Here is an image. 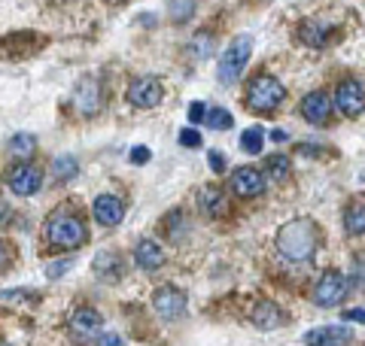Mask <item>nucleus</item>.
Returning <instances> with one entry per match:
<instances>
[{
	"instance_id": "obj_22",
	"label": "nucleus",
	"mask_w": 365,
	"mask_h": 346,
	"mask_svg": "<svg viewBox=\"0 0 365 346\" xmlns=\"http://www.w3.org/2000/svg\"><path fill=\"white\" fill-rule=\"evenodd\" d=\"M198 204H201V210L207 213V216H220L222 213V192L216 189V186H207V189L201 192Z\"/></svg>"
},
{
	"instance_id": "obj_20",
	"label": "nucleus",
	"mask_w": 365,
	"mask_h": 346,
	"mask_svg": "<svg viewBox=\"0 0 365 346\" xmlns=\"http://www.w3.org/2000/svg\"><path fill=\"white\" fill-rule=\"evenodd\" d=\"M95 271L101 280H116L119 271H122V261L119 256H110V252H101V256L95 258Z\"/></svg>"
},
{
	"instance_id": "obj_31",
	"label": "nucleus",
	"mask_w": 365,
	"mask_h": 346,
	"mask_svg": "<svg viewBox=\"0 0 365 346\" xmlns=\"http://www.w3.org/2000/svg\"><path fill=\"white\" fill-rule=\"evenodd\" d=\"M344 322H359V325H365V310L362 307H353V310H344V316H341Z\"/></svg>"
},
{
	"instance_id": "obj_1",
	"label": "nucleus",
	"mask_w": 365,
	"mask_h": 346,
	"mask_svg": "<svg viewBox=\"0 0 365 346\" xmlns=\"http://www.w3.org/2000/svg\"><path fill=\"white\" fill-rule=\"evenodd\" d=\"M277 249L283 258L289 261H307L317 249V228L307 219H292L280 228L277 234Z\"/></svg>"
},
{
	"instance_id": "obj_21",
	"label": "nucleus",
	"mask_w": 365,
	"mask_h": 346,
	"mask_svg": "<svg viewBox=\"0 0 365 346\" xmlns=\"http://www.w3.org/2000/svg\"><path fill=\"white\" fill-rule=\"evenodd\" d=\"M344 228L350 234H365V204H350L344 213Z\"/></svg>"
},
{
	"instance_id": "obj_30",
	"label": "nucleus",
	"mask_w": 365,
	"mask_h": 346,
	"mask_svg": "<svg viewBox=\"0 0 365 346\" xmlns=\"http://www.w3.org/2000/svg\"><path fill=\"white\" fill-rule=\"evenodd\" d=\"M73 261H55V264H49V271H46V276L49 280H58V276H64L67 273V268H71Z\"/></svg>"
},
{
	"instance_id": "obj_8",
	"label": "nucleus",
	"mask_w": 365,
	"mask_h": 346,
	"mask_svg": "<svg viewBox=\"0 0 365 346\" xmlns=\"http://www.w3.org/2000/svg\"><path fill=\"white\" fill-rule=\"evenodd\" d=\"M332 100L341 112L353 119V115H359L365 110V88H362V83H356V79H344V83L338 85Z\"/></svg>"
},
{
	"instance_id": "obj_35",
	"label": "nucleus",
	"mask_w": 365,
	"mask_h": 346,
	"mask_svg": "<svg viewBox=\"0 0 365 346\" xmlns=\"http://www.w3.org/2000/svg\"><path fill=\"white\" fill-rule=\"evenodd\" d=\"M9 258H13V252H9V246L4 243V240H0V271H4L6 264H9Z\"/></svg>"
},
{
	"instance_id": "obj_27",
	"label": "nucleus",
	"mask_w": 365,
	"mask_h": 346,
	"mask_svg": "<svg viewBox=\"0 0 365 346\" xmlns=\"http://www.w3.org/2000/svg\"><path fill=\"white\" fill-rule=\"evenodd\" d=\"M195 13V0H170V19L174 21H186Z\"/></svg>"
},
{
	"instance_id": "obj_37",
	"label": "nucleus",
	"mask_w": 365,
	"mask_h": 346,
	"mask_svg": "<svg viewBox=\"0 0 365 346\" xmlns=\"http://www.w3.org/2000/svg\"><path fill=\"white\" fill-rule=\"evenodd\" d=\"M6 219H9V204H6L4 198H0V225H4Z\"/></svg>"
},
{
	"instance_id": "obj_33",
	"label": "nucleus",
	"mask_w": 365,
	"mask_h": 346,
	"mask_svg": "<svg viewBox=\"0 0 365 346\" xmlns=\"http://www.w3.org/2000/svg\"><path fill=\"white\" fill-rule=\"evenodd\" d=\"M95 346H125V343H122L119 334H101Z\"/></svg>"
},
{
	"instance_id": "obj_16",
	"label": "nucleus",
	"mask_w": 365,
	"mask_h": 346,
	"mask_svg": "<svg viewBox=\"0 0 365 346\" xmlns=\"http://www.w3.org/2000/svg\"><path fill=\"white\" fill-rule=\"evenodd\" d=\"M283 310L277 304H271V301H262L256 310H253V325L262 328V331H274V328H280L283 325Z\"/></svg>"
},
{
	"instance_id": "obj_39",
	"label": "nucleus",
	"mask_w": 365,
	"mask_h": 346,
	"mask_svg": "<svg viewBox=\"0 0 365 346\" xmlns=\"http://www.w3.org/2000/svg\"><path fill=\"white\" fill-rule=\"evenodd\" d=\"M0 346H6V343H0Z\"/></svg>"
},
{
	"instance_id": "obj_12",
	"label": "nucleus",
	"mask_w": 365,
	"mask_h": 346,
	"mask_svg": "<svg viewBox=\"0 0 365 346\" xmlns=\"http://www.w3.org/2000/svg\"><path fill=\"white\" fill-rule=\"evenodd\" d=\"M350 340H353L350 325H319L304 334L307 346H347Z\"/></svg>"
},
{
	"instance_id": "obj_11",
	"label": "nucleus",
	"mask_w": 365,
	"mask_h": 346,
	"mask_svg": "<svg viewBox=\"0 0 365 346\" xmlns=\"http://www.w3.org/2000/svg\"><path fill=\"white\" fill-rule=\"evenodd\" d=\"M335 112V100L326 95V91H311L304 100H302V115L311 125H326L329 119H332Z\"/></svg>"
},
{
	"instance_id": "obj_32",
	"label": "nucleus",
	"mask_w": 365,
	"mask_h": 346,
	"mask_svg": "<svg viewBox=\"0 0 365 346\" xmlns=\"http://www.w3.org/2000/svg\"><path fill=\"white\" fill-rule=\"evenodd\" d=\"M131 161H134V164H146V161H150V149H146V146H134Z\"/></svg>"
},
{
	"instance_id": "obj_36",
	"label": "nucleus",
	"mask_w": 365,
	"mask_h": 346,
	"mask_svg": "<svg viewBox=\"0 0 365 346\" xmlns=\"http://www.w3.org/2000/svg\"><path fill=\"white\" fill-rule=\"evenodd\" d=\"M210 164H213V170H216V173H222L225 161H222V155H220V152H213V155H210Z\"/></svg>"
},
{
	"instance_id": "obj_28",
	"label": "nucleus",
	"mask_w": 365,
	"mask_h": 346,
	"mask_svg": "<svg viewBox=\"0 0 365 346\" xmlns=\"http://www.w3.org/2000/svg\"><path fill=\"white\" fill-rule=\"evenodd\" d=\"M347 285H353V288H365V261H353V273H350Z\"/></svg>"
},
{
	"instance_id": "obj_18",
	"label": "nucleus",
	"mask_w": 365,
	"mask_h": 346,
	"mask_svg": "<svg viewBox=\"0 0 365 346\" xmlns=\"http://www.w3.org/2000/svg\"><path fill=\"white\" fill-rule=\"evenodd\" d=\"M329 31H332V25L329 21H319V19H307V21H302V40L307 43V46H323L326 43V37H329Z\"/></svg>"
},
{
	"instance_id": "obj_15",
	"label": "nucleus",
	"mask_w": 365,
	"mask_h": 346,
	"mask_svg": "<svg viewBox=\"0 0 365 346\" xmlns=\"http://www.w3.org/2000/svg\"><path fill=\"white\" fill-rule=\"evenodd\" d=\"M134 261L140 264L143 271H158L165 264V252H162V246H158L155 240H140L137 249H134Z\"/></svg>"
},
{
	"instance_id": "obj_3",
	"label": "nucleus",
	"mask_w": 365,
	"mask_h": 346,
	"mask_svg": "<svg viewBox=\"0 0 365 346\" xmlns=\"http://www.w3.org/2000/svg\"><path fill=\"white\" fill-rule=\"evenodd\" d=\"M250 55H253V37H247V33L244 37H235L232 43L225 46V52L220 58V83L222 85H232V83L241 79Z\"/></svg>"
},
{
	"instance_id": "obj_10",
	"label": "nucleus",
	"mask_w": 365,
	"mask_h": 346,
	"mask_svg": "<svg viewBox=\"0 0 365 346\" xmlns=\"http://www.w3.org/2000/svg\"><path fill=\"white\" fill-rule=\"evenodd\" d=\"M6 182H9V189H13L16 194L28 198V194H37V189L43 186V177H40V170L34 164H16L13 170L6 173Z\"/></svg>"
},
{
	"instance_id": "obj_26",
	"label": "nucleus",
	"mask_w": 365,
	"mask_h": 346,
	"mask_svg": "<svg viewBox=\"0 0 365 346\" xmlns=\"http://www.w3.org/2000/svg\"><path fill=\"white\" fill-rule=\"evenodd\" d=\"M204 122H207L213 131H225V128H232V125H235L232 112L222 110V107H213V110H207V115H204Z\"/></svg>"
},
{
	"instance_id": "obj_19",
	"label": "nucleus",
	"mask_w": 365,
	"mask_h": 346,
	"mask_svg": "<svg viewBox=\"0 0 365 346\" xmlns=\"http://www.w3.org/2000/svg\"><path fill=\"white\" fill-rule=\"evenodd\" d=\"M9 152H13L16 158H31L34 152H37V137L34 134H13V140H9Z\"/></svg>"
},
{
	"instance_id": "obj_6",
	"label": "nucleus",
	"mask_w": 365,
	"mask_h": 346,
	"mask_svg": "<svg viewBox=\"0 0 365 346\" xmlns=\"http://www.w3.org/2000/svg\"><path fill=\"white\" fill-rule=\"evenodd\" d=\"M162 98H165V88L155 76H140L128 85V103L137 110H153L162 103Z\"/></svg>"
},
{
	"instance_id": "obj_5",
	"label": "nucleus",
	"mask_w": 365,
	"mask_h": 346,
	"mask_svg": "<svg viewBox=\"0 0 365 346\" xmlns=\"http://www.w3.org/2000/svg\"><path fill=\"white\" fill-rule=\"evenodd\" d=\"M347 280L335 271H329L319 276V283L314 285V304L317 307H338L347 298Z\"/></svg>"
},
{
	"instance_id": "obj_17",
	"label": "nucleus",
	"mask_w": 365,
	"mask_h": 346,
	"mask_svg": "<svg viewBox=\"0 0 365 346\" xmlns=\"http://www.w3.org/2000/svg\"><path fill=\"white\" fill-rule=\"evenodd\" d=\"M98 98L101 95H98V83H95V79H86V83H79V88H76V107H79V112L95 115L98 107H101Z\"/></svg>"
},
{
	"instance_id": "obj_13",
	"label": "nucleus",
	"mask_w": 365,
	"mask_h": 346,
	"mask_svg": "<svg viewBox=\"0 0 365 346\" xmlns=\"http://www.w3.org/2000/svg\"><path fill=\"white\" fill-rule=\"evenodd\" d=\"M95 219L104 228H116L122 219H125V204L122 198H116V194H101V198L95 201Z\"/></svg>"
},
{
	"instance_id": "obj_7",
	"label": "nucleus",
	"mask_w": 365,
	"mask_h": 346,
	"mask_svg": "<svg viewBox=\"0 0 365 346\" xmlns=\"http://www.w3.org/2000/svg\"><path fill=\"white\" fill-rule=\"evenodd\" d=\"M153 310L162 319L174 322V319H180L182 313H186V295L174 285H158L153 292Z\"/></svg>"
},
{
	"instance_id": "obj_23",
	"label": "nucleus",
	"mask_w": 365,
	"mask_h": 346,
	"mask_svg": "<svg viewBox=\"0 0 365 346\" xmlns=\"http://www.w3.org/2000/svg\"><path fill=\"white\" fill-rule=\"evenodd\" d=\"M262 146H265V131H262L259 125H256V128H247L241 134V149H244L247 155H259Z\"/></svg>"
},
{
	"instance_id": "obj_34",
	"label": "nucleus",
	"mask_w": 365,
	"mask_h": 346,
	"mask_svg": "<svg viewBox=\"0 0 365 346\" xmlns=\"http://www.w3.org/2000/svg\"><path fill=\"white\" fill-rule=\"evenodd\" d=\"M204 115H207V110H204V103H192V110H189V122L195 125V122H201Z\"/></svg>"
},
{
	"instance_id": "obj_2",
	"label": "nucleus",
	"mask_w": 365,
	"mask_h": 346,
	"mask_svg": "<svg viewBox=\"0 0 365 346\" xmlns=\"http://www.w3.org/2000/svg\"><path fill=\"white\" fill-rule=\"evenodd\" d=\"M46 240H49L55 249H79L88 240V234H86V225L79 222L76 216L58 213L46 225Z\"/></svg>"
},
{
	"instance_id": "obj_4",
	"label": "nucleus",
	"mask_w": 365,
	"mask_h": 346,
	"mask_svg": "<svg viewBox=\"0 0 365 346\" xmlns=\"http://www.w3.org/2000/svg\"><path fill=\"white\" fill-rule=\"evenodd\" d=\"M283 98H287V88H283L274 76H256L247 88V103H250V110H256V112L277 110L283 103Z\"/></svg>"
},
{
	"instance_id": "obj_24",
	"label": "nucleus",
	"mask_w": 365,
	"mask_h": 346,
	"mask_svg": "<svg viewBox=\"0 0 365 346\" xmlns=\"http://www.w3.org/2000/svg\"><path fill=\"white\" fill-rule=\"evenodd\" d=\"M52 173L58 179H73L76 173H79V164H76V158L73 155H58L52 161Z\"/></svg>"
},
{
	"instance_id": "obj_29",
	"label": "nucleus",
	"mask_w": 365,
	"mask_h": 346,
	"mask_svg": "<svg viewBox=\"0 0 365 346\" xmlns=\"http://www.w3.org/2000/svg\"><path fill=\"white\" fill-rule=\"evenodd\" d=\"M180 146L198 149V146H201V134H198L195 128H182V131H180Z\"/></svg>"
},
{
	"instance_id": "obj_9",
	"label": "nucleus",
	"mask_w": 365,
	"mask_h": 346,
	"mask_svg": "<svg viewBox=\"0 0 365 346\" xmlns=\"http://www.w3.org/2000/svg\"><path fill=\"white\" fill-rule=\"evenodd\" d=\"M265 170H256V167H241L235 170L232 177V192L237 198H259L262 192H265Z\"/></svg>"
},
{
	"instance_id": "obj_25",
	"label": "nucleus",
	"mask_w": 365,
	"mask_h": 346,
	"mask_svg": "<svg viewBox=\"0 0 365 346\" xmlns=\"http://www.w3.org/2000/svg\"><path fill=\"white\" fill-rule=\"evenodd\" d=\"M289 170H292V164H289V158L287 155H268V161H265V173H271L274 179H287L289 177Z\"/></svg>"
},
{
	"instance_id": "obj_38",
	"label": "nucleus",
	"mask_w": 365,
	"mask_h": 346,
	"mask_svg": "<svg viewBox=\"0 0 365 346\" xmlns=\"http://www.w3.org/2000/svg\"><path fill=\"white\" fill-rule=\"evenodd\" d=\"M271 140H274V143H283V140H287V131H280V128L271 131Z\"/></svg>"
},
{
	"instance_id": "obj_14",
	"label": "nucleus",
	"mask_w": 365,
	"mask_h": 346,
	"mask_svg": "<svg viewBox=\"0 0 365 346\" xmlns=\"http://www.w3.org/2000/svg\"><path fill=\"white\" fill-rule=\"evenodd\" d=\"M101 325H104V319H101V313L91 307H79L71 319V331L76 337H91V334L101 331Z\"/></svg>"
}]
</instances>
